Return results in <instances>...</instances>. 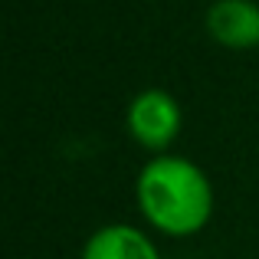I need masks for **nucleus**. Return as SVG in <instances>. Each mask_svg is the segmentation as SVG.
<instances>
[{"mask_svg": "<svg viewBox=\"0 0 259 259\" xmlns=\"http://www.w3.org/2000/svg\"><path fill=\"white\" fill-rule=\"evenodd\" d=\"M210 39L223 50H256L259 46V4L256 0H213L203 17Z\"/></svg>", "mask_w": 259, "mask_h": 259, "instance_id": "7ed1b4c3", "label": "nucleus"}, {"mask_svg": "<svg viewBox=\"0 0 259 259\" xmlns=\"http://www.w3.org/2000/svg\"><path fill=\"white\" fill-rule=\"evenodd\" d=\"M82 259H161L148 233L132 223H105L82 246Z\"/></svg>", "mask_w": 259, "mask_h": 259, "instance_id": "20e7f679", "label": "nucleus"}, {"mask_svg": "<svg viewBox=\"0 0 259 259\" xmlns=\"http://www.w3.org/2000/svg\"><path fill=\"white\" fill-rule=\"evenodd\" d=\"M135 200L151 230L164 236H194L213 217V184L190 158L154 154L138 171Z\"/></svg>", "mask_w": 259, "mask_h": 259, "instance_id": "f257e3e1", "label": "nucleus"}, {"mask_svg": "<svg viewBox=\"0 0 259 259\" xmlns=\"http://www.w3.org/2000/svg\"><path fill=\"white\" fill-rule=\"evenodd\" d=\"M128 138L151 154H167L184 128V108L164 89H141L125 108Z\"/></svg>", "mask_w": 259, "mask_h": 259, "instance_id": "f03ea898", "label": "nucleus"}]
</instances>
